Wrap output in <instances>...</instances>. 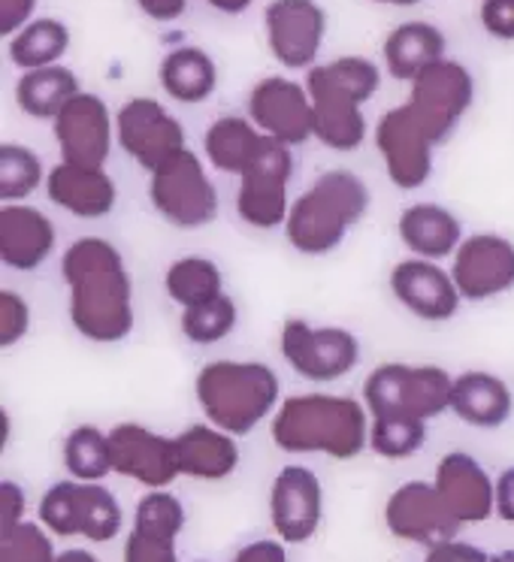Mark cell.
I'll return each instance as SVG.
<instances>
[{
    "label": "cell",
    "mask_w": 514,
    "mask_h": 562,
    "mask_svg": "<svg viewBox=\"0 0 514 562\" xmlns=\"http://www.w3.org/2000/svg\"><path fill=\"white\" fill-rule=\"evenodd\" d=\"M62 279L70 291L67 315L82 339L115 345L134 333V281L115 245L100 236L76 239L62 257Z\"/></svg>",
    "instance_id": "obj_1"
},
{
    "label": "cell",
    "mask_w": 514,
    "mask_h": 562,
    "mask_svg": "<svg viewBox=\"0 0 514 562\" xmlns=\"http://www.w3.org/2000/svg\"><path fill=\"white\" fill-rule=\"evenodd\" d=\"M367 405L333 393H297L279 405L270 436L284 453H324L331 460H355L369 445Z\"/></svg>",
    "instance_id": "obj_2"
},
{
    "label": "cell",
    "mask_w": 514,
    "mask_h": 562,
    "mask_svg": "<svg viewBox=\"0 0 514 562\" xmlns=\"http://www.w3.org/2000/svg\"><path fill=\"white\" fill-rule=\"evenodd\" d=\"M194 396L206 424L243 439L279 412L282 381L260 360H212L197 372Z\"/></svg>",
    "instance_id": "obj_3"
},
{
    "label": "cell",
    "mask_w": 514,
    "mask_h": 562,
    "mask_svg": "<svg viewBox=\"0 0 514 562\" xmlns=\"http://www.w3.org/2000/svg\"><path fill=\"white\" fill-rule=\"evenodd\" d=\"M369 184L351 170L321 172L309 191L297 196L284 221V239L303 257H324L367 218Z\"/></svg>",
    "instance_id": "obj_4"
},
{
    "label": "cell",
    "mask_w": 514,
    "mask_h": 562,
    "mask_svg": "<svg viewBox=\"0 0 514 562\" xmlns=\"http://www.w3.org/2000/svg\"><path fill=\"white\" fill-rule=\"evenodd\" d=\"M315 110V139L333 151H355L367 136L364 103L376 98L381 74L364 55H343L331 64L312 67L306 76Z\"/></svg>",
    "instance_id": "obj_5"
},
{
    "label": "cell",
    "mask_w": 514,
    "mask_h": 562,
    "mask_svg": "<svg viewBox=\"0 0 514 562\" xmlns=\"http://www.w3.org/2000/svg\"><path fill=\"white\" fill-rule=\"evenodd\" d=\"M454 375L436 363H381L364 381L369 417H412L433 420L451 412Z\"/></svg>",
    "instance_id": "obj_6"
},
{
    "label": "cell",
    "mask_w": 514,
    "mask_h": 562,
    "mask_svg": "<svg viewBox=\"0 0 514 562\" xmlns=\"http://www.w3.org/2000/svg\"><path fill=\"white\" fill-rule=\"evenodd\" d=\"M148 200L160 218L179 231H200L219 218V191L191 148L176 151L148 172Z\"/></svg>",
    "instance_id": "obj_7"
},
{
    "label": "cell",
    "mask_w": 514,
    "mask_h": 562,
    "mask_svg": "<svg viewBox=\"0 0 514 562\" xmlns=\"http://www.w3.org/2000/svg\"><path fill=\"white\" fill-rule=\"evenodd\" d=\"M122 505L115 493L103 484H86V481H58L52 484L40 499V524L52 536L74 538L82 536L94 544L112 541L122 532Z\"/></svg>",
    "instance_id": "obj_8"
},
{
    "label": "cell",
    "mask_w": 514,
    "mask_h": 562,
    "mask_svg": "<svg viewBox=\"0 0 514 562\" xmlns=\"http://www.w3.org/2000/svg\"><path fill=\"white\" fill-rule=\"evenodd\" d=\"M279 348L288 367L300 379L327 384L345 379L360 363V342L345 327H315L303 318H288L282 324Z\"/></svg>",
    "instance_id": "obj_9"
},
{
    "label": "cell",
    "mask_w": 514,
    "mask_h": 562,
    "mask_svg": "<svg viewBox=\"0 0 514 562\" xmlns=\"http://www.w3.org/2000/svg\"><path fill=\"white\" fill-rule=\"evenodd\" d=\"M476 100V79L463 64L454 58H442L412 82V94L405 106L412 110L421 127L427 131L429 139L442 146L448 143L457 124Z\"/></svg>",
    "instance_id": "obj_10"
},
{
    "label": "cell",
    "mask_w": 514,
    "mask_h": 562,
    "mask_svg": "<svg viewBox=\"0 0 514 562\" xmlns=\"http://www.w3.org/2000/svg\"><path fill=\"white\" fill-rule=\"evenodd\" d=\"M294 176V155L291 146L272 139L264 148L252 170L239 179L236 191V212L255 231H279L288 221V184Z\"/></svg>",
    "instance_id": "obj_11"
},
{
    "label": "cell",
    "mask_w": 514,
    "mask_h": 562,
    "mask_svg": "<svg viewBox=\"0 0 514 562\" xmlns=\"http://www.w3.org/2000/svg\"><path fill=\"white\" fill-rule=\"evenodd\" d=\"M115 139L127 158L146 172H155L185 146L182 122L155 98H134L115 112Z\"/></svg>",
    "instance_id": "obj_12"
},
{
    "label": "cell",
    "mask_w": 514,
    "mask_h": 562,
    "mask_svg": "<svg viewBox=\"0 0 514 562\" xmlns=\"http://www.w3.org/2000/svg\"><path fill=\"white\" fill-rule=\"evenodd\" d=\"M451 276L463 303H488L514 291V243L500 233H472L451 257Z\"/></svg>",
    "instance_id": "obj_13"
},
{
    "label": "cell",
    "mask_w": 514,
    "mask_h": 562,
    "mask_svg": "<svg viewBox=\"0 0 514 562\" xmlns=\"http://www.w3.org/2000/svg\"><path fill=\"white\" fill-rule=\"evenodd\" d=\"M376 148L384 160V172L393 188L415 191L433 176V148L436 143L421 127L409 106H393L379 119L376 127Z\"/></svg>",
    "instance_id": "obj_14"
},
{
    "label": "cell",
    "mask_w": 514,
    "mask_h": 562,
    "mask_svg": "<svg viewBox=\"0 0 514 562\" xmlns=\"http://www.w3.org/2000/svg\"><path fill=\"white\" fill-rule=\"evenodd\" d=\"M248 119L257 124L260 134L279 139L284 146H303L315 136V110L309 88L284 79L267 76L248 94Z\"/></svg>",
    "instance_id": "obj_15"
},
{
    "label": "cell",
    "mask_w": 514,
    "mask_h": 562,
    "mask_svg": "<svg viewBox=\"0 0 514 562\" xmlns=\"http://www.w3.org/2000/svg\"><path fill=\"white\" fill-rule=\"evenodd\" d=\"M384 524L393 538L412 541L421 548H439L445 541H454L460 532V524L445 502L427 481H405L388 496L384 505Z\"/></svg>",
    "instance_id": "obj_16"
},
{
    "label": "cell",
    "mask_w": 514,
    "mask_h": 562,
    "mask_svg": "<svg viewBox=\"0 0 514 562\" xmlns=\"http://www.w3.org/2000/svg\"><path fill=\"white\" fill-rule=\"evenodd\" d=\"M110 441L115 475L131 477L146 490H167L182 475L176 436H160L143 424H115Z\"/></svg>",
    "instance_id": "obj_17"
},
{
    "label": "cell",
    "mask_w": 514,
    "mask_h": 562,
    "mask_svg": "<svg viewBox=\"0 0 514 562\" xmlns=\"http://www.w3.org/2000/svg\"><path fill=\"white\" fill-rule=\"evenodd\" d=\"M267 43L276 61L288 70H312L319 58L327 13L319 0H272L264 13Z\"/></svg>",
    "instance_id": "obj_18"
},
{
    "label": "cell",
    "mask_w": 514,
    "mask_h": 562,
    "mask_svg": "<svg viewBox=\"0 0 514 562\" xmlns=\"http://www.w3.org/2000/svg\"><path fill=\"white\" fill-rule=\"evenodd\" d=\"M388 284H391L393 300L409 315L427 324L451 321L463 303L451 272L436 260H424V257H405L400 263H393Z\"/></svg>",
    "instance_id": "obj_19"
},
{
    "label": "cell",
    "mask_w": 514,
    "mask_h": 562,
    "mask_svg": "<svg viewBox=\"0 0 514 562\" xmlns=\"http://www.w3.org/2000/svg\"><path fill=\"white\" fill-rule=\"evenodd\" d=\"M324 517L321 477L306 465H282L270 487V524L284 544L315 538Z\"/></svg>",
    "instance_id": "obj_20"
},
{
    "label": "cell",
    "mask_w": 514,
    "mask_h": 562,
    "mask_svg": "<svg viewBox=\"0 0 514 562\" xmlns=\"http://www.w3.org/2000/svg\"><path fill=\"white\" fill-rule=\"evenodd\" d=\"M52 134L67 164L107 167L112 151V115L103 98L79 91L52 122Z\"/></svg>",
    "instance_id": "obj_21"
},
{
    "label": "cell",
    "mask_w": 514,
    "mask_h": 562,
    "mask_svg": "<svg viewBox=\"0 0 514 562\" xmlns=\"http://www.w3.org/2000/svg\"><path fill=\"white\" fill-rule=\"evenodd\" d=\"M433 487L460 526L484 524L496 514V477L472 453H445L436 463Z\"/></svg>",
    "instance_id": "obj_22"
},
{
    "label": "cell",
    "mask_w": 514,
    "mask_h": 562,
    "mask_svg": "<svg viewBox=\"0 0 514 562\" xmlns=\"http://www.w3.org/2000/svg\"><path fill=\"white\" fill-rule=\"evenodd\" d=\"M46 196L74 218H107L119 203V184L107 167H82V164H55L46 176Z\"/></svg>",
    "instance_id": "obj_23"
},
{
    "label": "cell",
    "mask_w": 514,
    "mask_h": 562,
    "mask_svg": "<svg viewBox=\"0 0 514 562\" xmlns=\"http://www.w3.org/2000/svg\"><path fill=\"white\" fill-rule=\"evenodd\" d=\"M58 233L46 212L27 203L0 206V260L15 272H34L55 251Z\"/></svg>",
    "instance_id": "obj_24"
},
{
    "label": "cell",
    "mask_w": 514,
    "mask_h": 562,
    "mask_svg": "<svg viewBox=\"0 0 514 562\" xmlns=\"http://www.w3.org/2000/svg\"><path fill=\"white\" fill-rule=\"evenodd\" d=\"M396 233H400V243L409 248V255L436 260V263L457 255V248L466 239L460 218L439 203L405 206L396 218Z\"/></svg>",
    "instance_id": "obj_25"
},
{
    "label": "cell",
    "mask_w": 514,
    "mask_h": 562,
    "mask_svg": "<svg viewBox=\"0 0 514 562\" xmlns=\"http://www.w3.org/2000/svg\"><path fill=\"white\" fill-rule=\"evenodd\" d=\"M451 412L476 429H500L514 412L512 387L484 369H466L454 375Z\"/></svg>",
    "instance_id": "obj_26"
},
{
    "label": "cell",
    "mask_w": 514,
    "mask_h": 562,
    "mask_svg": "<svg viewBox=\"0 0 514 562\" xmlns=\"http://www.w3.org/2000/svg\"><path fill=\"white\" fill-rule=\"evenodd\" d=\"M179 469L194 481H224L239 469L236 436L212 424H191L176 436Z\"/></svg>",
    "instance_id": "obj_27"
},
{
    "label": "cell",
    "mask_w": 514,
    "mask_h": 562,
    "mask_svg": "<svg viewBox=\"0 0 514 562\" xmlns=\"http://www.w3.org/2000/svg\"><path fill=\"white\" fill-rule=\"evenodd\" d=\"M270 143V136L260 134L257 124L243 115H221L206 127L203 136V151H206L209 167L227 176H239L252 170L257 158L264 155V148Z\"/></svg>",
    "instance_id": "obj_28"
},
{
    "label": "cell",
    "mask_w": 514,
    "mask_h": 562,
    "mask_svg": "<svg viewBox=\"0 0 514 562\" xmlns=\"http://www.w3.org/2000/svg\"><path fill=\"white\" fill-rule=\"evenodd\" d=\"M445 58V34L429 22H403L384 40V64L393 79L415 82L427 67Z\"/></svg>",
    "instance_id": "obj_29"
},
{
    "label": "cell",
    "mask_w": 514,
    "mask_h": 562,
    "mask_svg": "<svg viewBox=\"0 0 514 562\" xmlns=\"http://www.w3.org/2000/svg\"><path fill=\"white\" fill-rule=\"evenodd\" d=\"M160 88L179 100L185 106H197L215 94L219 86V67L212 61V55L200 46H179L172 49L158 70Z\"/></svg>",
    "instance_id": "obj_30"
},
{
    "label": "cell",
    "mask_w": 514,
    "mask_h": 562,
    "mask_svg": "<svg viewBox=\"0 0 514 562\" xmlns=\"http://www.w3.org/2000/svg\"><path fill=\"white\" fill-rule=\"evenodd\" d=\"M79 94V76L64 67V64H52V67H40V70H27L22 79L15 82V103L19 110L31 115V119H49L55 122L58 112Z\"/></svg>",
    "instance_id": "obj_31"
},
{
    "label": "cell",
    "mask_w": 514,
    "mask_h": 562,
    "mask_svg": "<svg viewBox=\"0 0 514 562\" xmlns=\"http://www.w3.org/2000/svg\"><path fill=\"white\" fill-rule=\"evenodd\" d=\"M164 291L170 296L176 306L194 308L203 306V303H212L219 300L224 291V276H221V267L212 260V257L203 255H185L176 257L167 272H164Z\"/></svg>",
    "instance_id": "obj_32"
},
{
    "label": "cell",
    "mask_w": 514,
    "mask_h": 562,
    "mask_svg": "<svg viewBox=\"0 0 514 562\" xmlns=\"http://www.w3.org/2000/svg\"><path fill=\"white\" fill-rule=\"evenodd\" d=\"M62 460L70 477L86 481V484H100L103 477L115 472L110 432H103L94 424H79L64 436Z\"/></svg>",
    "instance_id": "obj_33"
},
{
    "label": "cell",
    "mask_w": 514,
    "mask_h": 562,
    "mask_svg": "<svg viewBox=\"0 0 514 562\" xmlns=\"http://www.w3.org/2000/svg\"><path fill=\"white\" fill-rule=\"evenodd\" d=\"M67 49H70V27L58 19L43 15L10 40V61L27 74V70L58 64L67 55Z\"/></svg>",
    "instance_id": "obj_34"
},
{
    "label": "cell",
    "mask_w": 514,
    "mask_h": 562,
    "mask_svg": "<svg viewBox=\"0 0 514 562\" xmlns=\"http://www.w3.org/2000/svg\"><path fill=\"white\" fill-rule=\"evenodd\" d=\"M49 172L43 170V160L34 148L19 143L0 146V200L3 203H25L27 196L46 184Z\"/></svg>",
    "instance_id": "obj_35"
},
{
    "label": "cell",
    "mask_w": 514,
    "mask_h": 562,
    "mask_svg": "<svg viewBox=\"0 0 514 562\" xmlns=\"http://www.w3.org/2000/svg\"><path fill=\"white\" fill-rule=\"evenodd\" d=\"M236 324H239V308H236V300L231 294H221L219 300L203 303V306L185 308L182 318H179L182 336L194 345L224 342L236 330Z\"/></svg>",
    "instance_id": "obj_36"
},
{
    "label": "cell",
    "mask_w": 514,
    "mask_h": 562,
    "mask_svg": "<svg viewBox=\"0 0 514 562\" xmlns=\"http://www.w3.org/2000/svg\"><path fill=\"white\" fill-rule=\"evenodd\" d=\"M427 445V420L412 417H372L369 448L384 460H409Z\"/></svg>",
    "instance_id": "obj_37"
},
{
    "label": "cell",
    "mask_w": 514,
    "mask_h": 562,
    "mask_svg": "<svg viewBox=\"0 0 514 562\" xmlns=\"http://www.w3.org/2000/svg\"><path fill=\"white\" fill-rule=\"evenodd\" d=\"M134 526L152 536L176 538L182 536L185 529V508L176 493L170 490H148L143 499L136 502Z\"/></svg>",
    "instance_id": "obj_38"
},
{
    "label": "cell",
    "mask_w": 514,
    "mask_h": 562,
    "mask_svg": "<svg viewBox=\"0 0 514 562\" xmlns=\"http://www.w3.org/2000/svg\"><path fill=\"white\" fill-rule=\"evenodd\" d=\"M49 529L40 524H19L10 532H0V562H55Z\"/></svg>",
    "instance_id": "obj_39"
},
{
    "label": "cell",
    "mask_w": 514,
    "mask_h": 562,
    "mask_svg": "<svg viewBox=\"0 0 514 562\" xmlns=\"http://www.w3.org/2000/svg\"><path fill=\"white\" fill-rule=\"evenodd\" d=\"M31 330V306L15 291H0V348H13Z\"/></svg>",
    "instance_id": "obj_40"
},
{
    "label": "cell",
    "mask_w": 514,
    "mask_h": 562,
    "mask_svg": "<svg viewBox=\"0 0 514 562\" xmlns=\"http://www.w3.org/2000/svg\"><path fill=\"white\" fill-rule=\"evenodd\" d=\"M122 562H179L176 541L164 536H152L143 529H131L124 541Z\"/></svg>",
    "instance_id": "obj_41"
},
{
    "label": "cell",
    "mask_w": 514,
    "mask_h": 562,
    "mask_svg": "<svg viewBox=\"0 0 514 562\" xmlns=\"http://www.w3.org/2000/svg\"><path fill=\"white\" fill-rule=\"evenodd\" d=\"M478 19L490 37L514 43V0H481Z\"/></svg>",
    "instance_id": "obj_42"
},
{
    "label": "cell",
    "mask_w": 514,
    "mask_h": 562,
    "mask_svg": "<svg viewBox=\"0 0 514 562\" xmlns=\"http://www.w3.org/2000/svg\"><path fill=\"white\" fill-rule=\"evenodd\" d=\"M22 514H25V490L15 481H3L0 484V532H10L19 524H25Z\"/></svg>",
    "instance_id": "obj_43"
},
{
    "label": "cell",
    "mask_w": 514,
    "mask_h": 562,
    "mask_svg": "<svg viewBox=\"0 0 514 562\" xmlns=\"http://www.w3.org/2000/svg\"><path fill=\"white\" fill-rule=\"evenodd\" d=\"M37 10V0H0V34L3 37H15L22 27H27Z\"/></svg>",
    "instance_id": "obj_44"
},
{
    "label": "cell",
    "mask_w": 514,
    "mask_h": 562,
    "mask_svg": "<svg viewBox=\"0 0 514 562\" xmlns=\"http://www.w3.org/2000/svg\"><path fill=\"white\" fill-rule=\"evenodd\" d=\"M424 562H490V553H484L476 544H469V541L454 538V541H445L439 548L427 550V560Z\"/></svg>",
    "instance_id": "obj_45"
},
{
    "label": "cell",
    "mask_w": 514,
    "mask_h": 562,
    "mask_svg": "<svg viewBox=\"0 0 514 562\" xmlns=\"http://www.w3.org/2000/svg\"><path fill=\"white\" fill-rule=\"evenodd\" d=\"M231 562H288V550L279 538H257L236 550Z\"/></svg>",
    "instance_id": "obj_46"
},
{
    "label": "cell",
    "mask_w": 514,
    "mask_h": 562,
    "mask_svg": "<svg viewBox=\"0 0 514 562\" xmlns=\"http://www.w3.org/2000/svg\"><path fill=\"white\" fill-rule=\"evenodd\" d=\"M496 517L514 524V465L502 469L496 477Z\"/></svg>",
    "instance_id": "obj_47"
},
{
    "label": "cell",
    "mask_w": 514,
    "mask_h": 562,
    "mask_svg": "<svg viewBox=\"0 0 514 562\" xmlns=\"http://www.w3.org/2000/svg\"><path fill=\"white\" fill-rule=\"evenodd\" d=\"M136 3L155 22H176L188 7V0H136Z\"/></svg>",
    "instance_id": "obj_48"
},
{
    "label": "cell",
    "mask_w": 514,
    "mask_h": 562,
    "mask_svg": "<svg viewBox=\"0 0 514 562\" xmlns=\"http://www.w3.org/2000/svg\"><path fill=\"white\" fill-rule=\"evenodd\" d=\"M212 10H219L224 15H239L252 7V0H206Z\"/></svg>",
    "instance_id": "obj_49"
},
{
    "label": "cell",
    "mask_w": 514,
    "mask_h": 562,
    "mask_svg": "<svg viewBox=\"0 0 514 562\" xmlns=\"http://www.w3.org/2000/svg\"><path fill=\"white\" fill-rule=\"evenodd\" d=\"M55 562H100L91 550L86 548H70V550H64V553H58L55 557Z\"/></svg>",
    "instance_id": "obj_50"
},
{
    "label": "cell",
    "mask_w": 514,
    "mask_h": 562,
    "mask_svg": "<svg viewBox=\"0 0 514 562\" xmlns=\"http://www.w3.org/2000/svg\"><path fill=\"white\" fill-rule=\"evenodd\" d=\"M490 562H514V550H496V553H490Z\"/></svg>",
    "instance_id": "obj_51"
},
{
    "label": "cell",
    "mask_w": 514,
    "mask_h": 562,
    "mask_svg": "<svg viewBox=\"0 0 514 562\" xmlns=\"http://www.w3.org/2000/svg\"><path fill=\"white\" fill-rule=\"evenodd\" d=\"M376 3H388V7H417L421 0H376Z\"/></svg>",
    "instance_id": "obj_52"
},
{
    "label": "cell",
    "mask_w": 514,
    "mask_h": 562,
    "mask_svg": "<svg viewBox=\"0 0 514 562\" xmlns=\"http://www.w3.org/2000/svg\"><path fill=\"white\" fill-rule=\"evenodd\" d=\"M197 562H206V560H197Z\"/></svg>",
    "instance_id": "obj_53"
}]
</instances>
